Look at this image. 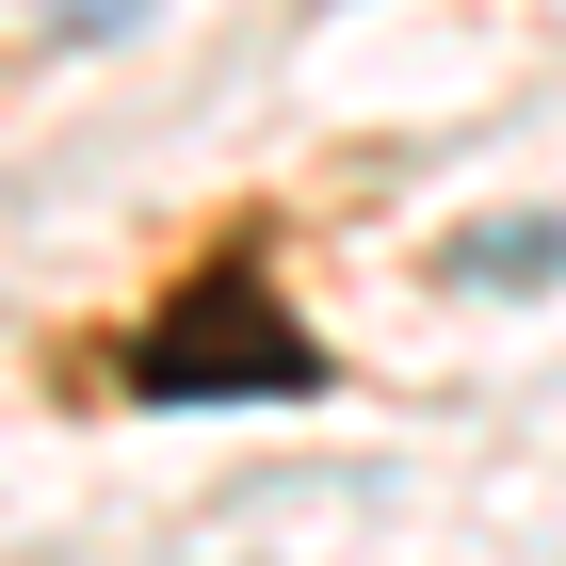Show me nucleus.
Wrapping results in <instances>:
<instances>
[{
    "label": "nucleus",
    "instance_id": "1",
    "mask_svg": "<svg viewBox=\"0 0 566 566\" xmlns=\"http://www.w3.org/2000/svg\"><path fill=\"white\" fill-rule=\"evenodd\" d=\"M130 389H163V405H227V389H243V405H307V389H324V340L275 307L260 260H211V275L130 340Z\"/></svg>",
    "mask_w": 566,
    "mask_h": 566
}]
</instances>
